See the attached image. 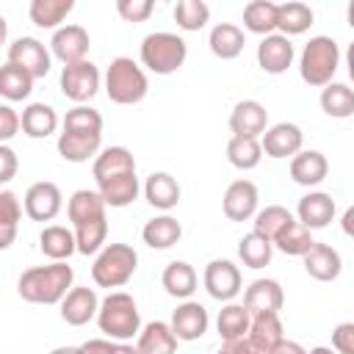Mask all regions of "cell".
<instances>
[{
  "label": "cell",
  "mask_w": 354,
  "mask_h": 354,
  "mask_svg": "<svg viewBox=\"0 0 354 354\" xmlns=\"http://www.w3.org/2000/svg\"><path fill=\"white\" fill-rule=\"evenodd\" d=\"M243 44H246V33L243 28H238L235 22H218L210 28V36H207V47L216 58L221 61H232L243 53Z\"/></svg>",
  "instance_id": "25"
},
{
  "label": "cell",
  "mask_w": 354,
  "mask_h": 354,
  "mask_svg": "<svg viewBox=\"0 0 354 354\" xmlns=\"http://www.w3.org/2000/svg\"><path fill=\"white\" fill-rule=\"evenodd\" d=\"M102 147V113L88 105H75L66 111L58 133V155L66 163H86L97 158Z\"/></svg>",
  "instance_id": "1"
},
{
  "label": "cell",
  "mask_w": 354,
  "mask_h": 354,
  "mask_svg": "<svg viewBox=\"0 0 354 354\" xmlns=\"http://www.w3.org/2000/svg\"><path fill=\"white\" fill-rule=\"evenodd\" d=\"M243 28L257 36L277 33V3L271 0H252L243 8Z\"/></svg>",
  "instance_id": "39"
},
{
  "label": "cell",
  "mask_w": 354,
  "mask_h": 354,
  "mask_svg": "<svg viewBox=\"0 0 354 354\" xmlns=\"http://www.w3.org/2000/svg\"><path fill=\"white\" fill-rule=\"evenodd\" d=\"M149 80L147 72L127 55H119L105 69V94L116 105H136L147 97Z\"/></svg>",
  "instance_id": "6"
},
{
  "label": "cell",
  "mask_w": 354,
  "mask_h": 354,
  "mask_svg": "<svg viewBox=\"0 0 354 354\" xmlns=\"http://www.w3.org/2000/svg\"><path fill=\"white\" fill-rule=\"evenodd\" d=\"M17 169H19V160H17V152L6 144H0V185L3 183H11L17 177Z\"/></svg>",
  "instance_id": "49"
},
{
  "label": "cell",
  "mask_w": 354,
  "mask_h": 354,
  "mask_svg": "<svg viewBox=\"0 0 354 354\" xmlns=\"http://www.w3.org/2000/svg\"><path fill=\"white\" fill-rule=\"evenodd\" d=\"M88 47H91V39L86 33L83 25H61L53 39H50V53L64 64H77V61H86L88 55Z\"/></svg>",
  "instance_id": "14"
},
{
  "label": "cell",
  "mask_w": 354,
  "mask_h": 354,
  "mask_svg": "<svg viewBox=\"0 0 354 354\" xmlns=\"http://www.w3.org/2000/svg\"><path fill=\"white\" fill-rule=\"evenodd\" d=\"M210 19V6L202 0H180L174 6V22L183 30H202Z\"/></svg>",
  "instance_id": "45"
},
{
  "label": "cell",
  "mask_w": 354,
  "mask_h": 354,
  "mask_svg": "<svg viewBox=\"0 0 354 354\" xmlns=\"http://www.w3.org/2000/svg\"><path fill=\"white\" fill-rule=\"evenodd\" d=\"M202 282H205V290L216 301H232L241 293V285H243L241 268L232 260H210L205 266Z\"/></svg>",
  "instance_id": "11"
},
{
  "label": "cell",
  "mask_w": 354,
  "mask_h": 354,
  "mask_svg": "<svg viewBox=\"0 0 354 354\" xmlns=\"http://www.w3.org/2000/svg\"><path fill=\"white\" fill-rule=\"evenodd\" d=\"M321 108L332 119H348L354 113V91L348 83H326L321 88Z\"/></svg>",
  "instance_id": "37"
},
{
  "label": "cell",
  "mask_w": 354,
  "mask_h": 354,
  "mask_svg": "<svg viewBox=\"0 0 354 354\" xmlns=\"http://www.w3.org/2000/svg\"><path fill=\"white\" fill-rule=\"evenodd\" d=\"M19 218H22V202L17 199V194L0 191V252H6L17 241Z\"/></svg>",
  "instance_id": "41"
},
{
  "label": "cell",
  "mask_w": 354,
  "mask_h": 354,
  "mask_svg": "<svg viewBox=\"0 0 354 354\" xmlns=\"http://www.w3.org/2000/svg\"><path fill=\"white\" fill-rule=\"evenodd\" d=\"M91 171H94L97 183L108 180L113 174H122V171H136V158H133V152L127 147H105V149L97 152Z\"/></svg>",
  "instance_id": "35"
},
{
  "label": "cell",
  "mask_w": 354,
  "mask_h": 354,
  "mask_svg": "<svg viewBox=\"0 0 354 354\" xmlns=\"http://www.w3.org/2000/svg\"><path fill=\"white\" fill-rule=\"evenodd\" d=\"M301 260H304V271H307L313 279H318V282H332V279H337L340 271H343L340 252L332 249L329 243H318V241H315V243L310 246V252L301 254Z\"/></svg>",
  "instance_id": "24"
},
{
  "label": "cell",
  "mask_w": 354,
  "mask_h": 354,
  "mask_svg": "<svg viewBox=\"0 0 354 354\" xmlns=\"http://www.w3.org/2000/svg\"><path fill=\"white\" fill-rule=\"evenodd\" d=\"M332 348L337 354H354V324L343 321L332 329Z\"/></svg>",
  "instance_id": "47"
},
{
  "label": "cell",
  "mask_w": 354,
  "mask_h": 354,
  "mask_svg": "<svg viewBox=\"0 0 354 354\" xmlns=\"http://www.w3.org/2000/svg\"><path fill=\"white\" fill-rule=\"evenodd\" d=\"M246 337H249L257 348H263V351L271 354V348H274L279 340H285V326H282V321H279V313H257V315H252Z\"/></svg>",
  "instance_id": "31"
},
{
  "label": "cell",
  "mask_w": 354,
  "mask_h": 354,
  "mask_svg": "<svg viewBox=\"0 0 354 354\" xmlns=\"http://www.w3.org/2000/svg\"><path fill=\"white\" fill-rule=\"evenodd\" d=\"M39 249H41V254L50 257L53 263H64V260H69V257L77 252L72 230H66V227H61V224H47V227L41 230V235H39Z\"/></svg>",
  "instance_id": "30"
},
{
  "label": "cell",
  "mask_w": 354,
  "mask_h": 354,
  "mask_svg": "<svg viewBox=\"0 0 354 354\" xmlns=\"http://www.w3.org/2000/svg\"><path fill=\"white\" fill-rule=\"evenodd\" d=\"M315 14L307 3H299V0H288V3H279L277 6V30L282 36H299L304 30H310Z\"/></svg>",
  "instance_id": "32"
},
{
  "label": "cell",
  "mask_w": 354,
  "mask_h": 354,
  "mask_svg": "<svg viewBox=\"0 0 354 354\" xmlns=\"http://www.w3.org/2000/svg\"><path fill=\"white\" fill-rule=\"evenodd\" d=\"M326 174H329V160L318 149H301L290 158V180L296 185H304V188L321 185Z\"/></svg>",
  "instance_id": "22"
},
{
  "label": "cell",
  "mask_w": 354,
  "mask_h": 354,
  "mask_svg": "<svg viewBox=\"0 0 354 354\" xmlns=\"http://www.w3.org/2000/svg\"><path fill=\"white\" fill-rule=\"evenodd\" d=\"M169 326H171V332H174L177 340L191 343V340H199V337L207 332V326H210V315H207V310H205L199 301L185 299V301L177 304V310L171 313Z\"/></svg>",
  "instance_id": "17"
},
{
  "label": "cell",
  "mask_w": 354,
  "mask_h": 354,
  "mask_svg": "<svg viewBox=\"0 0 354 354\" xmlns=\"http://www.w3.org/2000/svg\"><path fill=\"white\" fill-rule=\"evenodd\" d=\"M285 304V293L282 285L277 279H254L246 290H243V307L249 310V315L257 313H279Z\"/></svg>",
  "instance_id": "23"
},
{
  "label": "cell",
  "mask_w": 354,
  "mask_h": 354,
  "mask_svg": "<svg viewBox=\"0 0 354 354\" xmlns=\"http://www.w3.org/2000/svg\"><path fill=\"white\" fill-rule=\"evenodd\" d=\"M271 354H307V348L301 343H296V340H279L271 348Z\"/></svg>",
  "instance_id": "52"
},
{
  "label": "cell",
  "mask_w": 354,
  "mask_h": 354,
  "mask_svg": "<svg viewBox=\"0 0 354 354\" xmlns=\"http://www.w3.org/2000/svg\"><path fill=\"white\" fill-rule=\"evenodd\" d=\"M257 205H260V194H257V185L252 180L230 183L224 191V199H221L224 216L230 221H249L257 213Z\"/></svg>",
  "instance_id": "15"
},
{
  "label": "cell",
  "mask_w": 354,
  "mask_h": 354,
  "mask_svg": "<svg viewBox=\"0 0 354 354\" xmlns=\"http://www.w3.org/2000/svg\"><path fill=\"white\" fill-rule=\"evenodd\" d=\"M80 351L83 354H111L113 351V340H108V337H91V340H86L80 346Z\"/></svg>",
  "instance_id": "51"
},
{
  "label": "cell",
  "mask_w": 354,
  "mask_h": 354,
  "mask_svg": "<svg viewBox=\"0 0 354 354\" xmlns=\"http://www.w3.org/2000/svg\"><path fill=\"white\" fill-rule=\"evenodd\" d=\"M136 337H138L136 340L138 354H174L180 343L166 321H149L147 326H141Z\"/></svg>",
  "instance_id": "29"
},
{
  "label": "cell",
  "mask_w": 354,
  "mask_h": 354,
  "mask_svg": "<svg viewBox=\"0 0 354 354\" xmlns=\"http://www.w3.org/2000/svg\"><path fill=\"white\" fill-rule=\"evenodd\" d=\"M351 221H354V207H348V210L343 213V232H346V235H351Z\"/></svg>",
  "instance_id": "54"
},
{
  "label": "cell",
  "mask_w": 354,
  "mask_h": 354,
  "mask_svg": "<svg viewBox=\"0 0 354 354\" xmlns=\"http://www.w3.org/2000/svg\"><path fill=\"white\" fill-rule=\"evenodd\" d=\"M30 91H33V77L22 66L6 61L0 66V97L8 102H22L30 97Z\"/></svg>",
  "instance_id": "38"
},
{
  "label": "cell",
  "mask_w": 354,
  "mask_h": 354,
  "mask_svg": "<svg viewBox=\"0 0 354 354\" xmlns=\"http://www.w3.org/2000/svg\"><path fill=\"white\" fill-rule=\"evenodd\" d=\"M144 199L155 210H171L180 205V183L169 171H152L144 183Z\"/></svg>",
  "instance_id": "27"
},
{
  "label": "cell",
  "mask_w": 354,
  "mask_h": 354,
  "mask_svg": "<svg viewBox=\"0 0 354 354\" xmlns=\"http://www.w3.org/2000/svg\"><path fill=\"white\" fill-rule=\"evenodd\" d=\"M307 354H337L335 348H329V346H315V348H310Z\"/></svg>",
  "instance_id": "56"
},
{
  "label": "cell",
  "mask_w": 354,
  "mask_h": 354,
  "mask_svg": "<svg viewBox=\"0 0 354 354\" xmlns=\"http://www.w3.org/2000/svg\"><path fill=\"white\" fill-rule=\"evenodd\" d=\"M25 213L28 218L33 221H53L61 207H64V194L55 183L50 180H41V183H33L28 191H25Z\"/></svg>",
  "instance_id": "13"
},
{
  "label": "cell",
  "mask_w": 354,
  "mask_h": 354,
  "mask_svg": "<svg viewBox=\"0 0 354 354\" xmlns=\"http://www.w3.org/2000/svg\"><path fill=\"white\" fill-rule=\"evenodd\" d=\"M97 326L113 343L133 340L141 332V315H138L136 299L130 293H124V290L108 293L97 307Z\"/></svg>",
  "instance_id": "4"
},
{
  "label": "cell",
  "mask_w": 354,
  "mask_h": 354,
  "mask_svg": "<svg viewBox=\"0 0 354 354\" xmlns=\"http://www.w3.org/2000/svg\"><path fill=\"white\" fill-rule=\"evenodd\" d=\"M72 8H75V0H30L28 17L36 28L58 30L61 22L72 14Z\"/></svg>",
  "instance_id": "34"
},
{
  "label": "cell",
  "mask_w": 354,
  "mask_h": 354,
  "mask_svg": "<svg viewBox=\"0 0 354 354\" xmlns=\"http://www.w3.org/2000/svg\"><path fill=\"white\" fill-rule=\"evenodd\" d=\"M138 268V254L130 243H105L91 266V279L97 288H122Z\"/></svg>",
  "instance_id": "7"
},
{
  "label": "cell",
  "mask_w": 354,
  "mask_h": 354,
  "mask_svg": "<svg viewBox=\"0 0 354 354\" xmlns=\"http://www.w3.org/2000/svg\"><path fill=\"white\" fill-rule=\"evenodd\" d=\"M252 218H254V221H252V224H254L252 232L263 235L266 241H274V235L293 218V213H290L288 207H282V205H266V207L257 210Z\"/></svg>",
  "instance_id": "44"
},
{
  "label": "cell",
  "mask_w": 354,
  "mask_h": 354,
  "mask_svg": "<svg viewBox=\"0 0 354 354\" xmlns=\"http://www.w3.org/2000/svg\"><path fill=\"white\" fill-rule=\"evenodd\" d=\"M66 216L72 221L75 246L80 254H97L105 246L108 238V218H105V202L97 191L80 188L66 202Z\"/></svg>",
  "instance_id": "2"
},
{
  "label": "cell",
  "mask_w": 354,
  "mask_h": 354,
  "mask_svg": "<svg viewBox=\"0 0 354 354\" xmlns=\"http://www.w3.org/2000/svg\"><path fill=\"white\" fill-rule=\"evenodd\" d=\"M218 354H268V351L257 348L249 337H238V340H224L221 348H218Z\"/></svg>",
  "instance_id": "50"
},
{
  "label": "cell",
  "mask_w": 354,
  "mask_h": 354,
  "mask_svg": "<svg viewBox=\"0 0 354 354\" xmlns=\"http://www.w3.org/2000/svg\"><path fill=\"white\" fill-rule=\"evenodd\" d=\"M337 66H340V47L332 36H313L299 55V75L307 86L315 88L332 83Z\"/></svg>",
  "instance_id": "5"
},
{
  "label": "cell",
  "mask_w": 354,
  "mask_h": 354,
  "mask_svg": "<svg viewBox=\"0 0 354 354\" xmlns=\"http://www.w3.org/2000/svg\"><path fill=\"white\" fill-rule=\"evenodd\" d=\"M17 133H19V113L11 105L0 102V144L11 141Z\"/></svg>",
  "instance_id": "48"
},
{
  "label": "cell",
  "mask_w": 354,
  "mask_h": 354,
  "mask_svg": "<svg viewBox=\"0 0 354 354\" xmlns=\"http://www.w3.org/2000/svg\"><path fill=\"white\" fill-rule=\"evenodd\" d=\"M271 254H274L271 241H266L257 232H249L238 241V257L246 268H266L271 263Z\"/></svg>",
  "instance_id": "43"
},
{
  "label": "cell",
  "mask_w": 354,
  "mask_h": 354,
  "mask_svg": "<svg viewBox=\"0 0 354 354\" xmlns=\"http://www.w3.org/2000/svg\"><path fill=\"white\" fill-rule=\"evenodd\" d=\"M301 144H304V133L293 122H277L266 127V133L260 136V149L274 160L293 158L296 152H301Z\"/></svg>",
  "instance_id": "12"
},
{
  "label": "cell",
  "mask_w": 354,
  "mask_h": 354,
  "mask_svg": "<svg viewBox=\"0 0 354 354\" xmlns=\"http://www.w3.org/2000/svg\"><path fill=\"white\" fill-rule=\"evenodd\" d=\"M335 213H337V205H335V199H332L329 194H324V191H310V194H304V196L299 199V205H296V221H299L301 227H307L310 232L329 227V224L335 221Z\"/></svg>",
  "instance_id": "16"
},
{
  "label": "cell",
  "mask_w": 354,
  "mask_h": 354,
  "mask_svg": "<svg viewBox=\"0 0 354 354\" xmlns=\"http://www.w3.org/2000/svg\"><path fill=\"white\" fill-rule=\"evenodd\" d=\"M141 66H147L155 75H171L177 72L188 58V44L183 36L169 30H155L144 36L141 41Z\"/></svg>",
  "instance_id": "8"
},
{
  "label": "cell",
  "mask_w": 354,
  "mask_h": 354,
  "mask_svg": "<svg viewBox=\"0 0 354 354\" xmlns=\"http://www.w3.org/2000/svg\"><path fill=\"white\" fill-rule=\"evenodd\" d=\"M72 282H75V271L66 260L47 263V266L25 268L17 279V293L30 304H61Z\"/></svg>",
  "instance_id": "3"
},
{
  "label": "cell",
  "mask_w": 354,
  "mask_h": 354,
  "mask_svg": "<svg viewBox=\"0 0 354 354\" xmlns=\"http://www.w3.org/2000/svg\"><path fill=\"white\" fill-rule=\"evenodd\" d=\"M249 310L243 304H235V301H227L221 310H218V318H216V329H218V337L221 340H238V337H246L249 332Z\"/></svg>",
  "instance_id": "40"
},
{
  "label": "cell",
  "mask_w": 354,
  "mask_h": 354,
  "mask_svg": "<svg viewBox=\"0 0 354 354\" xmlns=\"http://www.w3.org/2000/svg\"><path fill=\"white\" fill-rule=\"evenodd\" d=\"M97 194L105 202V207H127L141 194L138 174L136 171H122V174H113L108 180H100L97 183Z\"/></svg>",
  "instance_id": "21"
},
{
  "label": "cell",
  "mask_w": 354,
  "mask_h": 354,
  "mask_svg": "<svg viewBox=\"0 0 354 354\" xmlns=\"http://www.w3.org/2000/svg\"><path fill=\"white\" fill-rule=\"evenodd\" d=\"M268 127V111L257 100H241L235 102L230 113V130L232 136H246V138H260Z\"/></svg>",
  "instance_id": "19"
},
{
  "label": "cell",
  "mask_w": 354,
  "mask_h": 354,
  "mask_svg": "<svg viewBox=\"0 0 354 354\" xmlns=\"http://www.w3.org/2000/svg\"><path fill=\"white\" fill-rule=\"evenodd\" d=\"M8 64L22 66V69L36 80V77H44V75L50 72L53 55H50V50H47L39 39H33V36H19V39H14V41L8 44Z\"/></svg>",
  "instance_id": "10"
},
{
  "label": "cell",
  "mask_w": 354,
  "mask_h": 354,
  "mask_svg": "<svg viewBox=\"0 0 354 354\" xmlns=\"http://www.w3.org/2000/svg\"><path fill=\"white\" fill-rule=\"evenodd\" d=\"M313 243H315V241H313V232H310L307 227H301L296 218H290V221L274 235V241H271L274 249H279L282 254H290V257L307 254Z\"/></svg>",
  "instance_id": "36"
},
{
  "label": "cell",
  "mask_w": 354,
  "mask_h": 354,
  "mask_svg": "<svg viewBox=\"0 0 354 354\" xmlns=\"http://www.w3.org/2000/svg\"><path fill=\"white\" fill-rule=\"evenodd\" d=\"M293 58H296V50H293V44H290V39L282 36V33L263 36L260 44H257V64H260V69L268 72V75H282V72H288L290 64H293Z\"/></svg>",
  "instance_id": "18"
},
{
  "label": "cell",
  "mask_w": 354,
  "mask_h": 354,
  "mask_svg": "<svg viewBox=\"0 0 354 354\" xmlns=\"http://www.w3.org/2000/svg\"><path fill=\"white\" fill-rule=\"evenodd\" d=\"M58 113L53 105L47 102H30L22 116H19V130L28 136V138H47L58 130Z\"/></svg>",
  "instance_id": "26"
},
{
  "label": "cell",
  "mask_w": 354,
  "mask_h": 354,
  "mask_svg": "<svg viewBox=\"0 0 354 354\" xmlns=\"http://www.w3.org/2000/svg\"><path fill=\"white\" fill-rule=\"evenodd\" d=\"M6 36H8V25H6V19L0 17V44H6Z\"/></svg>",
  "instance_id": "57"
},
{
  "label": "cell",
  "mask_w": 354,
  "mask_h": 354,
  "mask_svg": "<svg viewBox=\"0 0 354 354\" xmlns=\"http://www.w3.org/2000/svg\"><path fill=\"white\" fill-rule=\"evenodd\" d=\"M50 354H83V351H80V346H58Z\"/></svg>",
  "instance_id": "55"
},
{
  "label": "cell",
  "mask_w": 354,
  "mask_h": 354,
  "mask_svg": "<svg viewBox=\"0 0 354 354\" xmlns=\"http://www.w3.org/2000/svg\"><path fill=\"white\" fill-rule=\"evenodd\" d=\"M141 238H144V243L149 249H171L183 238V227H180V221L174 216L163 213V216H155V218H149L144 224Z\"/></svg>",
  "instance_id": "33"
},
{
  "label": "cell",
  "mask_w": 354,
  "mask_h": 354,
  "mask_svg": "<svg viewBox=\"0 0 354 354\" xmlns=\"http://www.w3.org/2000/svg\"><path fill=\"white\" fill-rule=\"evenodd\" d=\"M116 11L124 22H147L155 6L152 0H116Z\"/></svg>",
  "instance_id": "46"
},
{
  "label": "cell",
  "mask_w": 354,
  "mask_h": 354,
  "mask_svg": "<svg viewBox=\"0 0 354 354\" xmlns=\"http://www.w3.org/2000/svg\"><path fill=\"white\" fill-rule=\"evenodd\" d=\"M196 282H199V277H196L194 266L185 263V260H171V263L163 268V274H160L163 290H166L171 299H183V301L191 299V293L196 290Z\"/></svg>",
  "instance_id": "28"
},
{
  "label": "cell",
  "mask_w": 354,
  "mask_h": 354,
  "mask_svg": "<svg viewBox=\"0 0 354 354\" xmlns=\"http://www.w3.org/2000/svg\"><path fill=\"white\" fill-rule=\"evenodd\" d=\"M97 307H100L97 290L88 285H77V288H69V293L61 299V318L69 326H83L91 318H97Z\"/></svg>",
  "instance_id": "20"
},
{
  "label": "cell",
  "mask_w": 354,
  "mask_h": 354,
  "mask_svg": "<svg viewBox=\"0 0 354 354\" xmlns=\"http://www.w3.org/2000/svg\"><path fill=\"white\" fill-rule=\"evenodd\" d=\"M100 69L91 61H77L61 69V94L75 105H86L100 91Z\"/></svg>",
  "instance_id": "9"
},
{
  "label": "cell",
  "mask_w": 354,
  "mask_h": 354,
  "mask_svg": "<svg viewBox=\"0 0 354 354\" xmlns=\"http://www.w3.org/2000/svg\"><path fill=\"white\" fill-rule=\"evenodd\" d=\"M111 354H138V348L130 346V343H113V351Z\"/></svg>",
  "instance_id": "53"
},
{
  "label": "cell",
  "mask_w": 354,
  "mask_h": 354,
  "mask_svg": "<svg viewBox=\"0 0 354 354\" xmlns=\"http://www.w3.org/2000/svg\"><path fill=\"white\" fill-rule=\"evenodd\" d=\"M227 160L241 169V171H249V169H257L260 160H263V149H260V138H246V136H232L227 141Z\"/></svg>",
  "instance_id": "42"
}]
</instances>
